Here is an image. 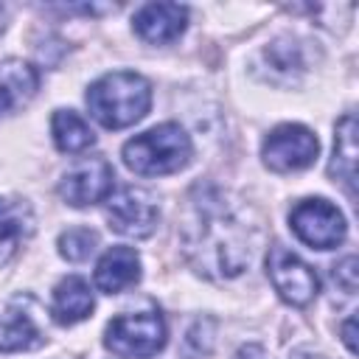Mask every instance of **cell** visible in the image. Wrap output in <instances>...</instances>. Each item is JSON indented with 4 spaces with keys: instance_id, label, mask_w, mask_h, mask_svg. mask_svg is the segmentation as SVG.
Instances as JSON below:
<instances>
[{
    "instance_id": "cell-1",
    "label": "cell",
    "mask_w": 359,
    "mask_h": 359,
    "mask_svg": "<svg viewBox=\"0 0 359 359\" xmlns=\"http://www.w3.org/2000/svg\"><path fill=\"white\" fill-rule=\"evenodd\" d=\"M182 250L199 275L236 278L247 269L252 255L250 224L236 213L224 194L202 191L199 199H191L182 224Z\"/></svg>"
},
{
    "instance_id": "cell-2",
    "label": "cell",
    "mask_w": 359,
    "mask_h": 359,
    "mask_svg": "<svg viewBox=\"0 0 359 359\" xmlns=\"http://www.w3.org/2000/svg\"><path fill=\"white\" fill-rule=\"evenodd\" d=\"M151 107V84L140 73L115 70L101 76L87 90V109L104 129H126Z\"/></svg>"
},
{
    "instance_id": "cell-3",
    "label": "cell",
    "mask_w": 359,
    "mask_h": 359,
    "mask_svg": "<svg viewBox=\"0 0 359 359\" xmlns=\"http://www.w3.org/2000/svg\"><path fill=\"white\" fill-rule=\"evenodd\" d=\"M123 165L140 177H163L188 165L194 146L180 123H157L123 143Z\"/></svg>"
},
{
    "instance_id": "cell-4",
    "label": "cell",
    "mask_w": 359,
    "mask_h": 359,
    "mask_svg": "<svg viewBox=\"0 0 359 359\" xmlns=\"http://www.w3.org/2000/svg\"><path fill=\"white\" fill-rule=\"evenodd\" d=\"M104 345L121 359H151L165 345V320L160 311H129L109 320Z\"/></svg>"
},
{
    "instance_id": "cell-5",
    "label": "cell",
    "mask_w": 359,
    "mask_h": 359,
    "mask_svg": "<svg viewBox=\"0 0 359 359\" xmlns=\"http://www.w3.org/2000/svg\"><path fill=\"white\" fill-rule=\"evenodd\" d=\"M320 143L314 137L311 129H306L303 123H280L275 126L261 146V157L264 165L278 171V174H292V171H303L317 160Z\"/></svg>"
},
{
    "instance_id": "cell-6",
    "label": "cell",
    "mask_w": 359,
    "mask_h": 359,
    "mask_svg": "<svg viewBox=\"0 0 359 359\" xmlns=\"http://www.w3.org/2000/svg\"><path fill=\"white\" fill-rule=\"evenodd\" d=\"M266 275H269L278 297L297 309L309 306L320 292L317 272L300 255H294L292 250H286L280 244H275L266 255Z\"/></svg>"
},
{
    "instance_id": "cell-7",
    "label": "cell",
    "mask_w": 359,
    "mask_h": 359,
    "mask_svg": "<svg viewBox=\"0 0 359 359\" xmlns=\"http://www.w3.org/2000/svg\"><path fill=\"white\" fill-rule=\"evenodd\" d=\"M289 224H292V233L314 250H331L345 238V216L328 199L297 202L289 213Z\"/></svg>"
},
{
    "instance_id": "cell-8",
    "label": "cell",
    "mask_w": 359,
    "mask_h": 359,
    "mask_svg": "<svg viewBox=\"0 0 359 359\" xmlns=\"http://www.w3.org/2000/svg\"><path fill=\"white\" fill-rule=\"evenodd\" d=\"M107 219L115 233L129 238H146L154 233L160 210L146 188L123 185L107 196Z\"/></svg>"
},
{
    "instance_id": "cell-9",
    "label": "cell",
    "mask_w": 359,
    "mask_h": 359,
    "mask_svg": "<svg viewBox=\"0 0 359 359\" xmlns=\"http://www.w3.org/2000/svg\"><path fill=\"white\" fill-rule=\"evenodd\" d=\"M112 180H115V174H112V165L107 163V157H101V154L84 157L73 168L65 171L62 182H59V196L73 208H90L112 194Z\"/></svg>"
},
{
    "instance_id": "cell-10",
    "label": "cell",
    "mask_w": 359,
    "mask_h": 359,
    "mask_svg": "<svg viewBox=\"0 0 359 359\" xmlns=\"http://www.w3.org/2000/svg\"><path fill=\"white\" fill-rule=\"evenodd\" d=\"M42 328L34 317V297H14L0 311V351H31L42 345Z\"/></svg>"
},
{
    "instance_id": "cell-11",
    "label": "cell",
    "mask_w": 359,
    "mask_h": 359,
    "mask_svg": "<svg viewBox=\"0 0 359 359\" xmlns=\"http://www.w3.org/2000/svg\"><path fill=\"white\" fill-rule=\"evenodd\" d=\"M188 25V8L180 3H146L137 8L132 28L143 42L165 45L174 42Z\"/></svg>"
},
{
    "instance_id": "cell-12",
    "label": "cell",
    "mask_w": 359,
    "mask_h": 359,
    "mask_svg": "<svg viewBox=\"0 0 359 359\" xmlns=\"http://www.w3.org/2000/svg\"><path fill=\"white\" fill-rule=\"evenodd\" d=\"M140 280V255L132 247H109L95 264V286L104 294H118Z\"/></svg>"
},
{
    "instance_id": "cell-13",
    "label": "cell",
    "mask_w": 359,
    "mask_h": 359,
    "mask_svg": "<svg viewBox=\"0 0 359 359\" xmlns=\"http://www.w3.org/2000/svg\"><path fill=\"white\" fill-rule=\"evenodd\" d=\"M39 87V73L34 65L22 59L0 62V118L25 107Z\"/></svg>"
},
{
    "instance_id": "cell-14",
    "label": "cell",
    "mask_w": 359,
    "mask_h": 359,
    "mask_svg": "<svg viewBox=\"0 0 359 359\" xmlns=\"http://www.w3.org/2000/svg\"><path fill=\"white\" fill-rule=\"evenodd\" d=\"M93 306H95V300H93L90 283L79 275H67L53 289L50 314H53V323H59V325H76L90 317Z\"/></svg>"
},
{
    "instance_id": "cell-15",
    "label": "cell",
    "mask_w": 359,
    "mask_h": 359,
    "mask_svg": "<svg viewBox=\"0 0 359 359\" xmlns=\"http://www.w3.org/2000/svg\"><path fill=\"white\" fill-rule=\"evenodd\" d=\"M34 233V213L20 199L0 196V266H6Z\"/></svg>"
},
{
    "instance_id": "cell-16",
    "label": "cell",
    "mask_w": 359,
    "mask_h": 359,
    "mask_svg": "<svg viewBox=\"0 0 359 359\" xmlns=\"http://www.w3.org/2000/svg\"><path fill=\"white\" fill-rule=\"evenodd\" d=\"M328 174L334 182L345 188L351 199H356V118L348 112L337 123L334 132V157L328 165Z\"/></svg>"
},
{
    "instance_id": "cell-17",
    "label": "cell",
    "mask_w": 359,
    "mask_h": 359,
    "mask_svg": "<svg viewBox=\"0 0 359 359\" xmlns=\"http://www.w3.org/2000/svg\"><path fill=\"white\" fill-rule=\"evenodd\" d=\"M50 135L59 151L65 154H81L95 143L93 129L87 126V121L73 112V109H56L50 118Z\"/></svg>"
},
{
    "instance_id": "cell-18",
    "label": "cell",
    "mask_w": 359,
    "mask_h": 359,
    "mask_svg": "<svg viewBox=\"0 0 359 359\" xmlns=\"http://www.w3.org/2000/svg\"><path fill=\"white\" fill-rule=\"evenodd\" d=\"M95 244H98V236L95 230L90 227H70L59 236V255L79 264V261H87L93 252H95Z\"/></svg>"
},
{
    "instance_id": "cell-19",
    "label": "cell",
    "mask_w": 359,
    "mask_h": 359,
    "mask_svg": "<svg viewBox=\"0 0 359 359\" xmlns=\"http://www.w3.org/2000/svg\"><path fill=\"white\" fill-rule=\"evenodd\" d=\"M334 280H339V286H342L348 294L356 292V258H353V255H348L339 266H334Z\"/></svg>"
},
{
    "instance_id": "cell-20",
    "label": "cell",
    "mask_w": 359,
    "mask_h": 359,
    "mask_svg": "<svg viewBox=\"0 0 359 359\" xmlns=\"http://www.w3.org/2000/svg\"><path fill=\"white\" fill-rule=\"evenodd\" d=\"M353 323H356L353 317H348V320L342 323V342L348 345V351H351V353H356V339H353Z\"/></svg>"
},
{
    "instance_id": "cell-21",
    "label": "cell",
    "mask_w": 359,
    "mask_h": 359,
    "mask_svg": "<svg viewBox=\"0 0 359 359\" xmlns=\"http://www.w3.org/2000/svg\"><path fill=\"white\" fill-rule=\"evenodd\" d=\"M236 359H266V353H264L261 345H244V348L236 353Z\"/></svg>"
},
{
    "instance_id": "cell-22",
    "label": "cell",
    "mask_w": 359,
    "mask_h": 359,
    "mask_svg": "<svg viewBox=\"0 0 359 359\" xmlns=\"http://www.w3.org/2000/svg\"><path fill=\"white\" fill-rule=\"evenodd\" d=\"M289 359H325L323 353H317V351H309V348H297Z\"/></svg>"
}]
</instances>
